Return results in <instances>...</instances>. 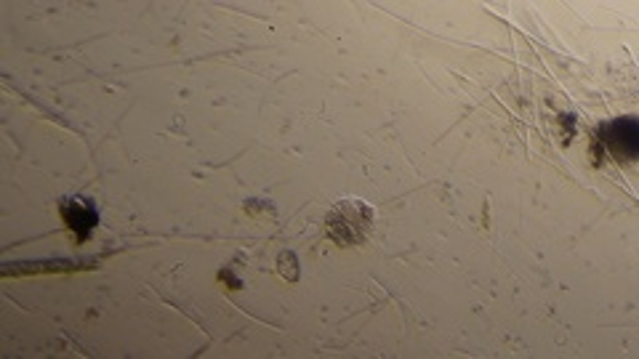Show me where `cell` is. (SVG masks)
Here are the masks:
<instances>
[{"mask_svg":"<svg viewBox=\"0 0 639 359\" xmlns=\"http://www.w3.org/2000/svg\"><path fill=\"white\" fill-rule=\"evenodd\" d=\"M325 227H328V237L336 246L355 248L368 242V237L376 227V214L366 200L347 197V200H338L334 208L328 210Z\"/></svg>","mask_w":639,"mask_h":359,"instance_id":"1","label":"cell"},{"mask_svg":"<svg viewBox=\"0 0 639 359\" xmlns=\"http://www.w3.org/2000/svg\"><path fill=\"white\" fill-rule=\"evenodd\" d=\"M62 219L67 221V227L83 242L99 224V210H96L94 200H88V197H73V200L62 203Z\"/></svg>","mask_w":639,"mask_h":359,"instance_id":"2","label":"cell"}]
</instances>
